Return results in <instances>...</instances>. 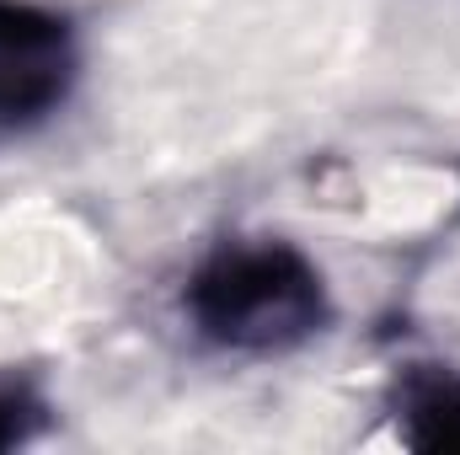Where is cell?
<instances>
[{
  "mask_svg": "<svg viewBox=\"0 0 460 455\" xmlns=\"http://www.w3.org/2000/svg\"><path fill=\"white\" fill-rule=\"evenodd\" d=\"M182 322L204 348L268 359L327 333L332 295L322 268L295 241H226L188 273Z\"/></svg>",
  "mask_w": 460,
  "mask_h": 455,
  "instance_id": "6da1fadb",
  "label": "cell"
},
{
  "mask_svg": "<svg viewBox=\"0 0 460 455\" xmlns=\"http://www.w3.org/2000/svg\"><path fill=\"white\" fill-rule=\"evenodd\" d=\"M81 76L75 27L38 0H0V145L43 129Z\"/></svg>",
  "mask_w": 460,
  "mask_h": 455,
  "instance_id": "7a4b0ae2",
  "label": "cell"
},
{
  "mask_svg": "<svg viewBox=\"0 0 460 455\" xmlns=\"http://www.w3.org/2000/svg\"><path fill=\"white\" fill-rule=\"evenodd\" d=\"M49 424V402L32 386H0V451L27 445Z\"/></svg>",
  "mask_w": 460,
  "mask_h": 455,
  "instance_id": "277c9868",
  "label": "cell"
},
{
  "mask_svg": "<svg viewBox=\"0 0 460 455\" xmlns=\"http://www.w3.org/2000/svg\"><path fill=\"white\" fill-rule=\"evenodd\" d=\"M396 434L412 451H460V375L418 364L402 375Z\"/></svg>",
  "mask_w": 460,
  "mask_h": 455,
  "instance_id": "3957f363",
  "label": "cell"
}]
</instances>
